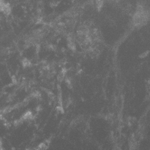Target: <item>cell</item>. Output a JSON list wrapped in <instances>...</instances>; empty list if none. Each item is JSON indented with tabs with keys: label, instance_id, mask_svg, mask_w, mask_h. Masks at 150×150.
<instances>
[{
	"label": "cell",
	"instance_id": "6da1fadb",
	"mask_svg": "<svg viewBox=\"0 0 150 150\" xmlns=\"http://www.w3.org/2000/svg\"><path fill=\"white\" fill-rule=\"evenodd\" d=\"M10 11L11 8L9 4L5 2V0H0V11L3 12L5 14H8Z\"/></svg>",
	"mask_w": 150,
	"mask_h": 150
}]
</instances>
